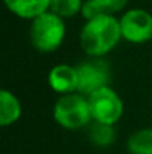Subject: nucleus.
Wrapping results in <instances>:
<instances>
[{
  "label": "nucleus",
  "mask_w": 152,
  "mask_h": 154,
  "mask_svg": "<svg viewBox=\"0 0 152 154\" xmlns=\"http://www.w3.org/2000/svg\"><path fill=\"white\" fill-rule=\"evenodd\" d=\"M122 39L119 20L115 15H99L85 21L79 44L88 57H104Z\"/></svg>",
  "instance_id": "obj_1"
},
{
  "label": "nucleus",
  "mask_w": 152,
  "mask_h": 154,
  "mask_svg": "<svg viewBox=\"0 0 152 154\" xmlns=\"http://www.w3.org/2000/svg\"><path fill=\"white\" fill-rule=\"evenodd\" d=\"M30 42L33 48L43 54L55 52L64 42V20L54 12H45L30 23Z\"/></svg>",
  "instance_id": "obj_2"
},
{
  "label": "nucleus",
  "mask_w": 152,
  "mask_h": 154,
  "mask_svg": "<svg viewBox=\"0 0 152 154\" xmlns=\"http://www.w3.org/2000/svg\"><path fill=\"white\" fill-rule=\"evenodd\" d=\"M52 117L66 130H79L93 123L88 97L78 91L60 96L54 105Z\"/></svg>",
  "instance_id": "obj_3"
},
{
  "label": "nucleus",
  "mask_w": 152,
  "mask_h": 154,
  "mask_svg": "<svg viewBox=\"0 0 152 154\" xmlns=\"http://www.w3.org/2000/svg\"><path fill=\"white\" fill-rule=\"evenodd\" d=\"M76 70L79 78L78 93L87 97L103 87H107L112 81V67L104 57H88L76 66Z\"/></svg>",
  "instance_id": "obj_4"
},
{
  "label": "nucleus",
  "mask_w": 152,
  "mask_h": 154,
  "mask_svg": "<svg viewBox=\"0 0 152 154\" xmlns=\"http://www.w3.org/2000/svg\"><path fill=\"white\" fill-rule=\"evenodd\" d=\"M93 121L115 126L124 114V102L121 96L110 87H103L88 96Z\"/></svg>",
  "instance_id": "obj_5"
},
{
  "label": "nucleus",
  "mask_w": 152,
  "mask_h": 154,
  "mask_svg": "<svg viewBox=\"0 0 152 154\" xmlns=\"http://www.w3.org/2000/svg\"><path fill=\"white\" fill-rule=\"evenodd\" d=\"M122 39L140 45L152 39V14L142 8H133L125 11L119 18Z\"/></svg>",
  "instance_id": "obj_6"
},
{
  "label": "nucleus",
  "mask_w": 152,
  "mask_h": 154,
  "mask_svg": "<svg viewBox=\"0 0 152 154\" xmlns=\"http://www.w3.org/2000/svg\"><path fill=\"white\" fill-rule=\"evenodd\" d=\"M48 85L52 91L58 93L60 96L76 93L79 85L76 66H70L66 63L55 64L48 73Z\"/></svg>",
  "instance_id": "obj_7"
},
{
  "label": "nucleus",
  "mask_w": 152,
  "mask_h": 154,
  "mask_svg": "<svg viewBox=\"0 0 152 154\" xmlns=\"http://www.w3.org/2000/svg\"><path fill=\"white\" fill-rule=\"evenodd\" d=\"M3 2L6 9L12 15L30 21L48 12L51 8V0H3Z\"/></svg>",
  "instance_id": "obj_8"
},
{
  "label": "nucleus",
  "mask_w": 152,
  "mask_h": 154,
  "mask_svg": "<svg viewBox=\"0 0 152 154\" xmlns=\"http://www.w3.org/2000/svg\"><path fill=\"white\" fill-rule=\"evenodd\" d=\"M128 0H85L82 8V17L85 20L99 15H116L125 9Z\"/></svg>",
  "instance_id": "obj_9"
},
{
  "label": "nucleus",
  "mask_w": 152,
  "mask_h": 154,
  "mask_svg": "<svg viewBox=\"0 0 152 154\" xmlns=\"http://www.w3.org/2000/svg\"><path fill=\"white\" fill-rule=\"evenodd\" d=\"M22 114L19 99L9 90L3 88L0 91V126L7 127L15 124Z\"/></svg>",
  "instance_id": "obj_10"
},
{
  "label": "nucleus",
  "mask_w": 152,
  "mask_h": 154,
  "mask_svg": "<svg viewBox=\"0 0 152 154\" xmlns=\"http://www.w3.org/2000/svg\"><path fill=\"white\" fill-rule=\"evenodd\" d=\"M88 139L97 148H107V147L113 145V142L116 139L115 126L93 121L88 126Z\"/></svg>",
  "instance_id": "obj_11"
},
{
  "label": "nucleus",
  "mask_w": 152,
  "mask_h": 154,
  "mask_svg": "<svg viewBox=\"0 0 152 154\" xmlns=\"http://www.w3.org/2000/svg\"><path fill=\"white\" fill-rule=\"evenodd\" d=\"M130 154H152V127H143L133 132L127 139Z\"/></svg>",
  "instance_id": "obj_12"
},
{
  "label": "nucleus",
  "mask_w": 152,
  "mask_h": 154,
  "mask_svg": "<svg viewBox=\"0 0 152 154\" xmlns=\"http://www.w3.org/2000/svg\"><path fill=\"white\" fill-rule=\"evenodd\" d=\"M84 3L85 0H51L49 11L61 17L63 20L73 18L75 15L82 14Z\"/></svg>",
  "instance_id": "obj_13"
}]
</instances>
